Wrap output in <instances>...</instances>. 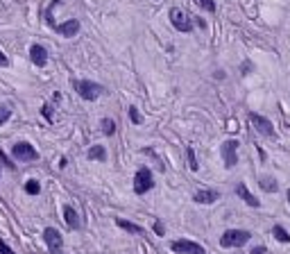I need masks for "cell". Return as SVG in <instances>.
<instances>
[{"mask_svg": "<svg viewBox=\"0 0 290 254\" xmlns=\"http://www.w3.org/2000/svg\"><path fill=\"white\" fill-rule=\"evenodd\" d=\"M249 254H265V247H263V245H258V247H254Z\"/></svg>", "mask_w": 290, "mask_h": 254, "instance_id": "f1b7e54d", "label": "cell"}, {"mask_svg": "<svg viewBox=\"0 0 290 254\" xmlns=\"http://www.w3.org/2000/svg\"><path fill=\"white\" fill-rule=\"evenodd\" d=\"M220 154L225 159V166L227 168H234L238 163V141L236 139H227L220 148Z\"/></svg>", "mask_w": 290, "mask_h": 254, "instance_id": "5b68a950", "label": "cell"}, {"mask_svg": "<svg viewBox=\"0 0 290 254\" xmlns=\"http://www.w3.org/2000/svg\"><path fill=\"white\" fill-rule=\"evenodd\" d=\"M116 225L120 227V229L129 231V234H143V227H140V225H134V222L122 220V218H116Z\"/></svg>", "mask_w": 290, "mask_h": 254, "instance_id": "2e32d148", "label": "cell"}, {"mask_svg": "<svg viewBox=\"0 0 290 254\" xmlns=\"http://www.w3.org/2000/svg\"><path fill=\"white\" fill-rule=\"evenodd\" d=\"M193 200L197 204H213L215 200H220V193H218V190H211V188H202L193 195Z\"/></svg>", "mask_w": 290, "mask_h": 254, "instance_id": "8fae6325", "label": "cell"}, {"mask_svg": "<svg viewBox=\"0 0 290 254\" xmlns=\"http://www.w3.org/2000/svg\"><path fill=\"white\" fill-rule=\"evenodd\" d=\"M102 132L107 136H113V134H116V122H113L111 118H104V120H102Z\"/></svg>", "mask_w": 290, "mask_h": 254, "instance_id": "d6986e66", "label": "cell"}, {"mask_svg": "<svg viewBox=\"0 0 290 254\" xmlns=\"http://www.w3.org/2000/svg\"><path fill=\"white\" fill-rule=\"evenodd\" d=\"M170 249L172 252H179V254H206V249H204L199 243H193V240H186V238L172 240Z\"/></svg>", "mask_w": 290, "mask_h": 254, "instance_id": "52a82bcc", "label": "cell"}, {"mask_svg": "<svg viewBox=\"0 0 290 254\" xmlns=\"http://www.w3.org/2000/svg\"><path fill=\"white\" fill-rule=\"evenodd\" d=\"M186 157H188V166H190V170H197V159H195V150L193 148H190V145H188V148H186Z\"/></svg>", "mask_w": 290, "mask_h": 254, "instance_id": "ffe728a7", "label": "cell"}, {"mask_svg": "<svg viewBox=\"0 0 290 254\" xmlns=\"http://www.w3.org/2000/svg\"><path fill=\"white\" fill-rule=\"evenodd\" d=\"M285 198H288V204H290V188H288V193H285Z\"/></svg>", "mask_w": 290, "mask_h": 254, "instance_id": "f546056e", "label": "cell"}, {"mask_svg": "<svg viewBox=\"0 0 290 254\" xmlns=\"http://www.w3.org/2000/svg\"><path fill=\"white\" fill-rule=\"evenodd\" d=\"M30 59L36 64V66H45V64H48V52H45L43 45H32V48H30Z\"/></svg>", "mask_w": 290, "mask_h": 254, "instance_id": "4fadbf2b", "label": "cell"}, {"mask_svg": "<svg viewBox=\"0 0 290 254\" xmlns=\"http://www.w3.org/2000/svg\"><path fill=\"white\" fill-rule=\"evenodd\" d=\"M9 116H12V109L5 107V104H0V125H5V122L9 120Z\"/></svg>", "mask_w": 290, "mask_h": 254, "instance_id": "7402d4cb", "label": "cell"}, {"mask_svg": "<svg viewBox=\"0 0 290 254\" xmlns=\"http://www.w3.org/2000/svg\"><path fill=\"white\" fill-rule=\"evenodd\" d=\"M272 234H274V238L279 240V243H290V234H288V231H285L281 225H274V227H272Z\"/></svg>", "mask_w": 290, "mask_h": 254, "instance_id": "ac0fdd59", "label": "cell"}, {"mask_svg": "<svg viewBox=\"0 0 290 254\" xmlns=\"http://www.w3.org/2000/svg\"><path fill=\"white\" fill-rule=\"evenodd\" d=\"M247 118H249V122H252V125L256 127V132H258V134L267 136V139H274V136H276L274 127H272V122L267 120L265 116H261V113H249Z\"/></svg>", "mask_w": 290, "mask_h": 254, "instance_id": "8992f818", "label": "cell"}, {"mask_svg": "<svg viewBox=\"0 0 290 254\" xmlns=\"http://www.w3.org/2000/svg\"><path fill=\"white\" fill-rule=\"evenodd\" d=\"M63 218H66V225L70 227V229H80V216H77V211L72 207H63Z\"/></svg>", "mask_w": 290, "mask_h": 254, "instance_id": "5bb4252c", "label": "cell"}, {"mask_svg": "<svg viewBox=\"0 0 290 254\" xmlns=\"http://www.w3.org/2000/svg\"><path fill=\"white\" fill-rule=\"evenodd\" d=\"M41 111H43V116L48 118V120H52V113H50V107H48V104H45V107L41 109Z\"/></svg>", "mask_w": 290, "mask_h": 254, "instance_id": "4316f807", "label": "cell"}, {"mask_svg": "<svg viewBox=\"0 0 290 254\" xmlns=\"http://www.w3.org/2000/svg\"><path fill=\"white\" fill-rule=\"evenodd\" d=\"M258 186H261L265 193H276V190H279V184H276L274 177H261V179H258Z\"/></svg>", "mask_w": 290, "mask_h": 254, "instance_id": "9a60e30c", "label": "cell"}, {"mask_svg": "<svg viewBox=\"0 0 290 254\" xmlns=\"http://www.w3.org/2000/svg\"><path fill=\"white\" fill-rule=\"evenodd\" d=\"M197 3L202 5V7L206 9V12H211V14L215 12V3H213V0H197Z\"/></svg>", "mask_w": 290, "mask_h": 254, "instance_id": "cb8c5ba5", "label": "cell"}, {"mask_svg": "<svg viewBox=\"0 0 290 254\" xmlns=\"http://www.w3.org/2000/svg\"><path fill=\"white\" fill-rule=\"evenodd\" d=\"M249 238H252V234L247 229H227L220 236V245L222 247H243Z\"/></svg>", "mask_w": 290, "mask_h": 254, "instance_id": "6da1fadb", "label": "cell"}, {"mask_svg": "<svg viewBox=\"0 0 290 254\" xmlns=\"http://www.w3.org/2000/svg\"><path fill=\"white\" fill-rule=\"evenodd\" d=\"M54 30H57L61 36H75L77 32H80V21H77V18H70V21L61 23V25H54Z\"/></svg>", "mask_w": 290, "mask_h": 254, "instance_id": "7c38bea8", "label": "cell"}, {"mask_svg": "<svg viewBox=\"0 0 290 254\" xmlns=\"http://www.w3.org/2000/svg\"><path fill=\"white\" fill-rule=\"evenodd\" d=\"M154 186V177H152V170L148 166L138 168L134 175V193L136 195H145L148 190H152Z\"/></svg>", "mask_w": 290, "mask_h": 254, "instance_id": "3957f363", "label": "cell"}, {"mask_svg": "<svg viewBox=\"0 0 290 254\" xmlns=\"http://www.w3.org/2000/svg\"><path fill=\"white\" fill-rule=\"evenodd\" d=\"M43 238H45V245H48V249H50L52 254H57L59 249H61L63 238H61V234H59L54 227H48V229L43 231Z\"/></svg>", "mask_w": 290, "mask_h": 254, "instance_id": "9c48e42d", "label": "cell"}, {"mask_svg": "<svg viewBox=\"0 0 290 254\" xmlns=\"http://www.w3.org/2000/svg\"><path fill=\"white\" fill-rule=\"evenodd\" d=\"M12 152H14V157H16L18 161H36V159H39V152L34 150V145L25 143V141H21V143L14 145Z\"/></svg>", "mask_w": 290, "mask_h": 254, "instance_id": "ba28073f", "label": "cell"}, {"mask_svg": "<svg viewBox=\"0 0 290 254\" xmlns=\"http://www.w3.org/2000/svg\"><path fill=\"white\" fill-rule=\"evenodd\" d=\"M236 195H238V198L243 200L245 204H249V207H254V209H258V207H261V200H256V198H254V195L249 193V190H247V186H245L243 181H240V184L236 186Z\"/></svg>", "mask_w": 290, "mask_h": 254, "instance_id": "30bf717a", "label": "cell"}, {"mask_svg": "<svg viewBox=\"0 0 290 254\" xmlns=\"http://www.w3.org/2000/svg\"><path fill=\"white\" fill-rule=\"evenodd\" d=\"M89 159H93V161H104V159H107V150H104L102 145H93V148L89 150Z\"/></svg>", "mask_w": 290, "mask_h": 254, "instance_id": "e0dca14e", "label": "cell"}, {"mask_svg": "<svg viewBox=\"0 0 290 254\" xmlns=\"http://www.w3.org/2000/svg\"><path fill=\"white\" fill-rule=\"evenodd\" d=\"M0 254H14V249H12V247H9V245H7V243H5V240H3V238H0Z\"/></svg>", "mask_w": 290, "mask_h": 254, "instance_id": "d4e9b609", "label": "cell"}, {"mask_svg": "<svg viewBox=\"0 0 290 254\" xmlns=\"http://www.w3.org/2000/svg\"><path fill=\"white\" fill-rule=\"evenodd\" d=\"M25 190H27V193H30V195H39V190H41L39 181H36V179H30V181H27V184H25Z\"/></svg>", "mask_w": 290, "mask_h": 254, "instance_id": "44dd1931", "label": "cell"}, {"mask_svg": "<svg viewBox=\"0 0 290 254\" xmlns=\"http://www.w3.org/2000/svg\"><path fill=\"white\" fill-rule=\"evenodd\" d=\"M72 86H75V91L80 93V98L84 100H95L100 98V93H102V86L95 84V82H89V80H75L72 82Z\"/></svg>", "mask_w": 290, "mask_h": 254, "instance_id": "277c9868", "label": "cell"}, {"mask_svg": "<svg viewBox=\"0 0 290 254\" xmlns=\"http://www.w3.org/2000/svg\"><path fill=\"white\" fill-rule=\"evenodd\" d=\"M154 231H157L159 236H163V234H166V227H163V222H161V220H157V222H154Z\"/></svg>", "mask_w": 290, "mask_h": 254, "instance_id": "484cf974", "label": "cell"}, {"mask_svg": "<svg viewBox=\"0 0 290 254\" xmlns=\"http://www.w3.org/2000/svg\"><path fill=\"white\" fill-rule=\"evenodd\" d=\"M129 118H131L134 125H140V122H143V118H140V113H138V109H136V107H129Z\"/></svg>", "mask_w": 290, "mask_h": 254, "instance_id": "603a6c76", "label": "cell"}, {"mask_svg": "<svg viewBox=\"0 0 290 254\" xmlns=\"http://www.w3.org/2000/svg\"><path fill=\"white\" fill-rule=\"evenodd\" d=\"M7 64H9L7 54H3V50H0V66H7Z\"/></svg>", "mask_w": 290, "mask_h": 254, "instance_id": "83f0119b", "label": "cell"}, {"mask_svg": "<svg viewBox=\"0 0 290 254\" xmlns=\"http://www.w3.org/2000/svg\"><path fill=\"white\" fill-rule=\"evenodd\" d=\"M170 23L175 25V30H179V32H184V34H188L190 30H193V16H190L186 9H181V7H172L170 9Z\"/></svg>", "mask_w": 290, "mask_h": 254, "instance_id": "7a4b0ae2", "label": "cell"}]
</instances>
